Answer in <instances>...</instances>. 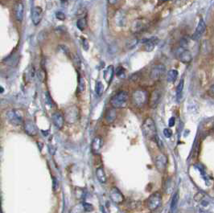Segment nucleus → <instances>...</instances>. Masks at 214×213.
I'll list each match as a JSON object with an SVG mask.
<instances>
[{"label":"nucleus","instance_id":"obj_1","mask_svg":"<svg viewBox=\"0 0 214 213\" xmlns=\"http://www.w3.org/2000/svg\"><path fill=\"white\" fill-rule=\"evenodd\" d=\"M142 132L145 138L148 139H154L157 137V130L155 121L151 117H147L142 125Z\"/></svg>","mask_w":214,"mask_h":213},{"label":"nucleus","instance_id":"obj_2","mask_svg":"<svg viewBox=\"0 0 214 213\" xmlns=\"http://www.w3.org/2000/svg\"><path fill=\"white\" fill-rule=\"evenodd\" d=\"M128 101V93L126 91H119L111 97L109 102L114 109H122L126 106Z\"/></svg>","mask_w":214,"mask_h":213},{"label":"nucleus","instance_id":"obj_3","mask_svg":"<svg viewBox=\"0 0 214 213\" xmlns=\"http://www.w3.org/2000/svg\"><path fill=\"white\" fill-rule=\"evenodd\" d=\"M64 117L66 122L69 124H74L77 122L79 118V110L76 105H71V106L66 108L64 113Z\"/></svg>","mask_w":214,"mask_h":213},{"label":"nucleus","instance_id":"obj_4","mask_svg":"<svg viewBox=\"0 0 214 213\" xmlns=\"http://www.w3.org/2000/svg\"><path fill=\"white\" fill-rule=\"evenodd\" d=\"M147 93L143 89H138L132 94V101L137 107H143L147 102Z\"/></svg>","mask_w":214,"mask_h":213},{"label":"nucleus","instance_id":"obj_5","mask_svg":"<svg viewBox=\"0 0 214 213\" xmlns=\"http://www.w3.org/2000/svg\"><path fill=\"white\" fill-rule=\"evenodd\" d=\"M150 26L149 21L146 19H135L131 24L130 31L133 33H140L146 31Z\"/></svg>","mask_w":214,"mask_h":213},{"label":"nucleus","instance_id":"obj_6","mask_svg":"<svg viewBox=\"0 0 214 213\" xmlns=\"http://www.w3.org/2000/svg\"><path fill=\"white\" fill-rule=\"evenodd\" d=\"M162 203V195L160 192H155L151 194L147 199V206L149 210L155 211L160 207Z\"/></svg>","mask_w":214,"mask_h":213},{"label":"nucleus","instance_id":"obj_7","mask_svg":"<svg viewBox=\"0 0 214 213\" xmlns=\"http://www.w3.org/2000/svg\"><path fill=\"white\" fill-rule=\"evenodd\" d=\"M6 117L10 121V123L12 124L13 125H19L23 123V117L19 113V111L16 109L9 110L6 113Z\"/></svg>","mask_w":214,"mask_h":213},{"label":"nucleus","instance_id":"obj_8","mask_svg":"<svg viewBox=\"0 0 214 213\" xmlns=\"http://www.w3.org/2000/svg\"><path fill=\"white\" fill-rule=\"evenodd\" d=\"M109 198L116 204H120V203H123L125 200V197L122 195V191L116 187H111L109 191Z\"/></svg>","mask_w":214,"mask_h":213},{"label":"nucleus","instance_id":"obj_9","mask_svg":"<svg viewBox=\"0 0 214 213\" xmlns=\"http://www.w3.org/2000/svg\"><path fill=\"white\" fill-rule=\"evenodd\" d=\"M166 71V68L164 65L159 64V65H155L151 70L150 73V77L152 80H158L164 75V73Z\"/></svg>","mask_w":214,"mask_h":213},{"label":"nucleus","instance_id":"obj_10","mask_svg":"<svg viewBox=\"0 0 214 213\" xmlns=\"http://www.w3.org/2000/svg\"><path fill=\"white\" fill-rule=\"evenodd\" d=\"M155 167L160 172H164L168 165V158L165 155H160L155 159Z\"/></svg>","mask_w":214,"mask_h":213},{"label":"nucleus","instance_id":"obj_11","mask_svg":"<svg viewBox=\"0 0 214 213\" xmlns=\"http://www.w3.org/2000/svg\"><path fill=\"white\" fill-rule=\"evenodd\" d=\"M160 99H161V93L160 90L155 89L154 91H152V93L150 95L149 100H148V105H149L150 108H151V109L156 108L160 103Z\"/></svg>","mask_w":214,"mask_h":213},{"label":"nucleus","instance_id":"obj_12","mask_svg":"<svg viewBox=\"0 0 214 213\" xmlns=\"http://www.w3.org/2000/svg\"><path fill=\"white\" fill-rule=\"evenodd\" d=\"M205 31H206L205 22L204 21V19H200L199 21V23H198L197 27H196V28L195 32H194V34H193L192 36V40H199L203 36V35L204 34Z\"/></svg>","mask_w":214,"mask_h":213},{"label":"nucleus","instance_id":"obj_13","mask_svg":"<svg viewBox=\"0 0 214 213\" xmlns=\"http://www.w3.org/2000/svg\"><path fill=\"white\" fill-rule=\"evenodd\" d=\"M52 121H53V125L56 126V128L61 130L64 126V123H65V117L61 112H55L53 115H52Z\"/></svg>","mask_w":214,"mask_h":213},{"label":"nucleus","instance_id":"obj_14","mask_svg":"<svg viewBox=\"0 0 214 213\" xmlns=\"http://www.w3.org/2000/svg\"><path fill=\"white\" fill-rule=\"evenodd\" d=\"M43 18V10L40 6H35L32 10V20L34 25H38Z\"/></svg>","mask_w":214,"mask_h":213},{"label":"nucleus","instance_id":"obj_15","mask_svg":"<svg viewBox=\"0 0 214 213\" xmlns=\"http://www.w3.org/2000/svg\"><path fill=\"white\" fill-rule=\"evenodd\" d=\"M103 146V139L100 136H97L95 137L92 141V143H91V151L93 154L97 155L101 151V149L102 148Z\"/></svg>","mask_w":214,"mask_h":213},{"label":"nucleus","instance_id":"obj_16","mask_svg":"<svg viewBox=\"0 0 214 213\" xmlns=\"http://www.w3.org/2000/svg\"><path fill=\"white\" fill-rule=\"evenodd\" d=\"M160 40L157 37H151L148 40H146L143 44V47H144V50L146 52H151L154 50V48L157 45Z\"/></svg>","mask_w":214,"mask_h":213},{"label":"nucleus","instance_id":"obj_17","mask_svg":"<svg viewBox=\"0 0 214 213\" xmlns=\"http://www.w3.org/2000/svg\"><path fill=\"white\" fill-rule=\"evenodd\" d=\"M179 60L184 64H189L192 60V56L190 51L182 48V51H180L179 53Z\"/></svg>","mask_w":214,"mask_h":213},{"label":"nucleus","instance_id":"obj_18","mask_svg":"<svg viewBox=\"0 0 214 213\" xmlns=\"http://www.w3.org/2000/svg\"><path fill=\"white\" fill-rule=\"evenodd\" d=\"M24 15V6L21 2H18L15 4V19L19 22H22Z\"/></svg>","mask_w":214,"mask_h":213},{"label":"nucleus","instance_id":"obj_19","mask_svg":"<svg viewBox=\"0 0 214 213\" xmlns=\"http://www.w3.org/2000/svg\"><path fill=\"white\" fill-rule=\"evenodd\" d=\"M24 130L30 136H35L37 134V130H36V125L30 120H27L24 122Z\"/></svg>","mask_w":214,"mask_h":213},{"label":"nucleus","instance_id":"obj_20","mask_svg":"<svg viewBox=\"0 0 214 213\" xmlns=\"http://www.w3.org/2000/svg\"><path fill=\"white\" fill-rule=\"evenodd\" d=\"M114 21L117 26L122 27L126 24V14L122 10H118L114 16Z\"/></svg>","mask_w":214,"mask_h":213},{"label":"nucleus","instance_id":"obj_21","mask_svg":"<svg viewBox=\"0 0 214 213\" xmlns=\"http://www.w3.org/2000/svg\"><path fill=\"white\" fill-rule=\"evenodd\" d=\"M116 117H117V113H116V110L114 108L109 109L105 112V121H106V123L112 124L113 121H115Z\"/></svg>","mask_w":214,"mask_h":213},{"label":"nucleus","instance_id":"obj_22","mask_svg":"<svg viewBox=\"0 0 214 213\" xmlns=\"http://www.w3.org/2000/svg\"><path fill=\"white\" fill-rule=\"evenodd\" d=\"M113 74H114V67L113 65H109L104 71V79L109 85L113 79Z\"/></svg>","mask_w":214,"mask_h":213},{"label":"nucleus","instance_id":"obj_23","mask_svg":"<svg viewBox=\"0 0 214 213\" xmlns=\"http://www.w3.org/2000/svg\"><path fill=\"white\" fill-rule=\"evenodd\" d=\"M96 176L101 183H105L107 182V177L105 176V171H104L102 167H98L96 170Z\"/></svg>","mask_w":214,"mask_h":213},{"label":"nucleus","instance_id":"obj_24","mask_svg":"<svg viewBox=\"0 0 214 213\" xmlns=\"http://www.w3.org/2000/svg\"><path fill=\"white\" fill-rule=\"evenodd\" d=\"M177 77H178V71L176 69H171L167 74V81L170 83H173L176 81Z\"/></svg>","mask_w":214,"mask_h":213},{"label":"nucleus","instance_id":"obj_25","mask_svg":"<svg viewBox=\"0 0 214 213\" xmlns=\"http://www.w3.org/2000/svg\"><path fill=\"white\" fill-rule=\"evenodd\" d=\"M184 79H181L179 85H177L176 88V99L178 101L181 100L183 95V90H184Z\"/></svg>","mask_w":214,"mask_h":213},{"label":"nucleus","instance_id":"obj_26","mask_svg":"<svg viewBox=\"0 0 214 213\" xmlns=\"http://www.w3.org/2000/svg\"><path fill=\"white\" fill-rule=\"evenodd\" d=\"M77 27L81 31H83V30L85 29L86 27H87V20H86L85 18H81V19H78L77 21Z\"/></svg>","mask_w":214,"mask_h":213},{"label":"nucleus","instance_id":"obj_27","mask_svg":"<svg viewBox=\"0 0 214 213\" xmlns=\"http://www.w3.org/2000/svg\"><path fill=\"white\" fill-rule=\"evenodd\" d=\"M179 202V194L178 192L175 193L172 199V203H171V211H174L177 207Z\"/></svg>","mask_w":214,"mask_h":213},{"label":"nucleus","instance_id":"obj_28","mask_svg":"<svg viewBox=\"0 0 214 213\" xmlns=\"http://www.w3.org/2000/svg\"><path fill=\"white\" fill-rule=\"evenodd\" d=\"M18 60H19L18 56L13 55L12 58H11V57H10L8 58H6V60L5 59V62L6 63V65H11V66H15V65H17V63H18Z\"/></svg>","mask_w":214,"mask_h":213},{"label":"nucleus","instance_id":"obj_29","mask_svg":"<svg viewBox=\"0 0 214 213\" xmlns=\"http://www.w3.org/2000/svg\"><path fill=\"white\" fill-rule=\"evenodd\" d=\"M103 91H104V88H103V85L101 81H97L96 85H95V92H96L97 95L98 97H101L103 94Z\"/></svg>","mask_w":214,"mask_h":213},{"label":"nucleus","instance_id":"obj_30","mask_svg":"<svg viewBox=\"0 0 214 213\" xmlns=\"http://www.w3.org/2000/svg\"><path fill=\"white\" fill-rule=\"evenodd\" d=\"M138 42H139V40L137 38H134V39H131L130 40H129L126 44V47L128 49H133L134 47L136 46L138 44Z\"/></svg>","mask_w":214,"mask_h":213},{"label":"nucleus","instance_id":"obj_31","mask_svg":"<svg viewBox=\"0 0 214 213\" xmlns=\"http://www.w3.org/2000/svg\"><path fill=\"white\" fill-rule=\"evenodd\" d=\"M115 74L118 78H124L125 76H126V74H125V69L122 67H121V66H119V67L116 69Z\"/></svg>","mask_w":214,"mask_h":213},{"label":"nucleus","instance_id":"obj_32","mask_svg":"<svg viewBox=\"0 0 214 213\" xmlns=\"http://www.w3.org/2000/svg\"><path fill=\"white\" fill-rule=\"evenodd\" d=\"M83 204V208H84V210L85 211H88V212H89V211H92L93 210V206L91 203H82Z\"/></svg>","mask_w":214,"mask_h":213},{"label":"nucleus","instance_id":"obj_33","mask_svg":"<svg viewBox=\"0 0 214 213\" xmlns=\"http://www.w3.org/2000/svg\"><path fill=\"white\" fill-rule=\"evenodd\" d=\"M85 89V81L84 79L80 78L79 79V85H78V89L80 92H83Z\"/></svg>","mask_w":214,"mask_h":213},{"label":"nucleus","instance_id":"obj_34","mask_svg":"<svg viewBox=\"0 0 214 213\" xmlns=\"http://www.w3.org/2000/svg\"><path fill=\"white\" fill-rule=\"evenodd\" d=\"M37 75L38 78H39L41 81H43L45 79V72H44V70H43V69H40V70L38 71Z\"/></svg>","mask_w":214,"mask_h":213},{"label":"nucleus","instance_id":"obj_35","mask_svg":"<svg viewBox=\"0 0 214 213\" xmlns=\"http://www.w3.org/2000/svg\"><path fill=\"white\" fill-rule=\"evenodd\" d=\"M45 101H46L47 104L49 105L50 106L53 105V100H52V97H51L50 94L48 92L45 93Z\"/></svg>","mask_w":214,"mask_h":213},{"label":"nucleus","instance_id":"obj_36","mask_svg":"<svg viewBox=\"0 0 214 213\" xmlns=\"http://www.w3.org/2000/svg\"><path fill=\"white\" fill-rule=\"evenodd\" d=\"M180 47L182 48H184L188 46V40L186 39V38H182L180 40Z\"/></svg>","mask_w":214,"mask_h":213},{"label":"nucleus","instance_id":"obj_37","mask_svg":"<svg viewBox=\"0 0 214 213\" xmlns=\"http://www.w3.org/2000/svg\"><path fill=\"white\" fill-rule=\"evenodd\" d=\"M172 182L171 181L170 179L166 181V187H165V189L167 190V192H168V189H170V192H172Z\"/></svg>","mask_w":214,"mask_h":213},{"label":"nucleus","instance_id":"obj_38","mask_svg":"<svg viewBox=\"0 0 214 213\" xmlns=\"http://www.w3.org/2000/svg\"><path fill=\"white\" fill-rule=\"evenodd\" d=\"M164 136L166 137V138H169L172 137V131L170 130V129H168V128H166V129H164Z\"/></svg>","mask_w":214,"mask_h":213},{"label":"nucleus","instance_id":"obj_39","mask_svg":"<svg viewBox=\"0 0 214 213\" xmlns=\"http://www.w3.org/2000/svg\"><path fill=\"white\" fill-rule=\"evenodd\" d=\"M56 17L58 19H60V20H65V15L63 12H61V11H57L56 13Z\"/></svg>","mask_w":214,"mask_h":213},{"label":"nucleus","instance_id":"obj_40","mask_svg":"<svg viewBox=\"0 0 214 213\" xmlns=\"http://www.w3.org/2000/svg\"><path fill=\"white\" fill-rule=\"evenodd\" d=\"M53 190L57 191V189H58V187H59V183H58V180H57V179H56V178L53 177Z\"/></svg>","mask_w":214,"mask_h":213},{"label":"nucleus","instance_id":"obj_41","mask_svg":"<svg viewBox=\"0 0 214 213\" xmlns=\"http://www.w3.org/2000/svg\"><path fill=\"white\" fill-rule=\"evenodd\" d=\"M155 142H156V143H157L158 146H159V148L160 149H163L164 148V145H163V142L161 141V139H160V138H158V136L155 138Z\"/></svg>","mask_w":214,"mask_h":213},{"label":"nucleus","instance_id":"obj_42","mask_svg":"<svg viewBox=\"0 0 214 213\" xmlns=\"http://www.w3.org/2000/svg\"><path fill=\"white\" fill-rule=\"evenodd\" d=\"M82 46H83V48L85 49V50H88L89 48V44H88V41L85 40V39H82Z\"/></svg>","mask_w":214,"mask_h":213},{"label":"nucleus","instance_id":"obj_43","mask_svg":"<svg viewBox=\"0 0 214 213\" xmlns=\"http://www.w3.org/2000/svg\"><path fill=\"white\" fill-rule=\"evenodd\" d=\"M175 123H176V118H175L174 117H172L170 119H169V121H168L169 126H170V127H172V126L175 125Z\"/></svg>","mask_w":214,"mask_h":213},{"label":"nucleus","instance_id":"obj_44","mask_svg":"<svg viewBox=\"0 0 214 213\" xmlns=\"http://www.w3.org/2000/svg\"><path fill=\"white\" fill-rule=\"evenodd\" d=\"M208 94H209L210 96H214V85L212 86H211L209 89H208Z\"/></svg>","mask_w":214,"mask_h":213},{"label":"nucleus","instance_id":"obj_45","mask_svg":"<svg viewBox=\"0 0 214 213\" xmlns=\"http://www.w3.org/2000/svg\"><path fill=\"white\" fill-rule=\"evenodd\" d=\"M117 1H118V0H108V2H109V4H111V5L115 4L116 2H117Z\"/></svg>","mask_w":214,"mask_h":213},{"label":"nucleus","instance_id":"obj_46","mask_svg":"<svg viewBox=\"0 0 214 213\" xmlns=\"http://www.w3.org/2000/svg\"><path fill=\"white\" fill-rule=\"evenodd\" d=\"M101 211H102L103 213H106V211H105V208H104V207H103V206H101Z\"/></svg>","mask_w":214,"mask_h":213},{"label":"nucleus","instance_id":"obj_47","mask_svg":"<svg viewBox=\"0 0 214 213\" xmlns=\"http://www.w3.org/2000/svg\"><path fill=\"white\" fill-rule=\"evenodd\" d=\"M3 92V88L2 87H1V93H2Z\"/></svg>","mask_w":214,"mask_h":213},{"label":"nucleus","instance_id":"obj_48","mask_svg":"<svg viewBox=\"0 0 214 213\" xmlns=\"http://www.w3.org/2000/svg\"><path fill=\"white\" fill-rule=\"evenodd\" d=\"M163 1H168V0H163Z\"/></svg>","mask_w":214,"mask_h":213},{"label":"nucleus","instance_id":"obj_49","mask_svg":"<svg viewBox=\"0 0 214 213\" xmlns=\"http://www.w3.org/2000/svg\"><path fill=\"white\" fill-rule=\"evenodd\" d=\"M213 129H214V125H213Z\"/></svg>","mask_w":214,"mask_h":213}]
</instances>
